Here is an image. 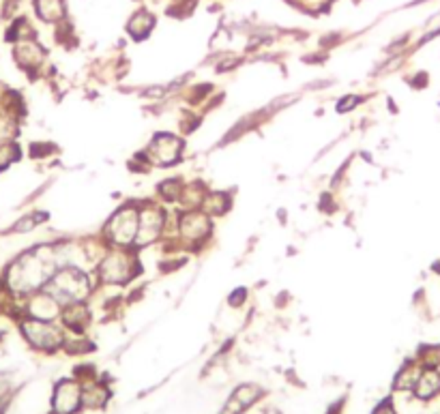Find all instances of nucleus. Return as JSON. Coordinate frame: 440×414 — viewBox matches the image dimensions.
<instances>
[{"instance_id": "obj_1", "label": "nucleus", "mask_w": 440, "mask_h": 414, "mask_svg": "<svg viewBox=\"0 0 440 414\" xmlns=\"http://www.w3.org/2000/svg\"><path fill=\"white\" fill-rule=\"evenodd\" d=\"M24 330H26L29 339H31L35 345H39V348H54V345L59 343L56 330L50 328V326H46V324H41V322H29V324L24 326Z\"/></svg>"}, {"instance_id": "obj_2", "label": "nucleus", "mask_w": 440, "mask_h": 414, "mask_svg": "<svg viewBox=\"0 0 440 414\" xmlns=\"http://www.w3.org/2000/svg\"><path fill=\"white\" fill-rule=\"evenodd\" d=\"M78 388H76V384H71V382H63L61 386H59V390H56V399H54V403H56V408L63 412V414H69V412H74L76 410V405H78Z\"/></svg>"}, {"instance_id": "obj_3", "label": "nucleus", "mask_w": 440, "mask_h": 414, "mask_svg": "<svg viewBox=\"0 0 440 414\" xmlns=\"http://www.w3.org/2000/svg\"><path fill=\"white\" fill-rule=\"evenodd\" d=\"M37 7L46 20H56L63 16V0H37Z\"/></svg>"}, {"instance_id": "obj_4", "label": "nucleus", "mask_w": 440, "mask_h": 414, "mask_svg": "<svg viewBox=\"0 0 440 414\" xmlns=\"http://www.w3.org/2000/svg\"><path fill=\"white\" fill-rule=\"evenodd\" d=\"M436 390H440V375H436V373L423 375V380H421L419 386H416V393H419L423 399H427V397H431Z\"/></svg>"}, {"instance_id": "obj_5", "label": "nucleus", "mask_w": 440, "mask_h": 414, "mask_svg": "<svg viewBox=\"0 0 440 414\" xmlns=\"http://www.w3.org/2000/svg\"><path fill=\"white\" fill-rule=\"evenodd\" d=\"M376 414H395V412H393V410H391L389 405H380Z\"/></svg>"}]
</instances>
